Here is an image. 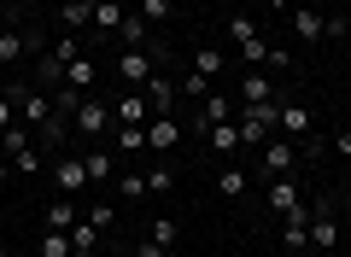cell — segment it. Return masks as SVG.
Instances as JSON below:
<instances>
[{"label":"cell","mask_w":351,"mask_h":257,"mask_svg":"<svg viewBox=\"0 0 351 257\" xmlns=\"http://www.w3.org/2000/svg\"><path fill=\"white\" fill-rule=\"evenodd\" d=\"M0 152L12 158V175H41V164H47V152H41V140L29 135L24 123H12V129H0Z\"/></svg>","instance_id":"1"},{"label":"cell","mask_w":351,"mask_h":257,"mask_svg":"<svg viewBox=\"0 0 351 257\" xmlns=\"http://www.w3.org/2000/svg\"><path fill=\"white\" fill-rule=\"evenodd\" d=\"M41 53H47V36L24 24H0V71H18L24 59H41Z\"/></svg>","instance_id":"2"},{"label":"cell","mask_w":351,"mask_h":257,"mask_svg":"<svg viewBox=\"0 0 351 257\" xmlns=\"http://www.w3.org/2000/svg\"><path fill=\"white\" fill-rule=\"evenodd\" d=\"M158 71H164V41H152V47H123V53H117V76H123L129 88H147Z\"/></svg>","instance_id":"3"},{"label":"cell","mask_w":351,"mask_h":257,"mask_svg":"<svg viewBox=\"0 0 351 257\" xmlns=\"http://www.w3.org/2000/svg\"><path fill=\"white\" fill-rule=\"evenodd\" d=\"M0 94L18 106V117H24V129H41V123L53 117V94L47 88H29V82H0Z\"/></svg>","instance_id":"4"},{"label":"cell","mask_w":351,"mask_h":257,"mask_svg":"<svg viewBox=\"0 0 351 257\" xmlns=\"http://www.w3.org/2000/svg\"><path fill=\"white\" fill-rule=\"evenodd\" d=\"M299 158H304L299 140L276 135V140H263V158H258V170H252V175H269V182H276V175H293V170H299Z\"/></svg>","instance_id":"5"},{"label":"cell","mask_w":351,"mask_h":257,"mask_svg":"<svg viewBox=\"0 0 351 257\" xmlns=\"http://www.w3.org/2000/svg\"><path fill=\"white\" fill-rule=\"evenodd\" d=\"M112 123H117V117H112V99H94V94H82V106L71 111V129H76L82 140H100Z\"/></svg>","instance_id":"6"},{"label":"cell","mask_w":351,"mask_h":257,"mask_svg":"<svg viewBox=\"0 0 351 257\" xmlns=\"http://www.w3.org/2000/svg\"><path fill=\"white\" fill-rule=\"evenodd\" d=\"M311 252L316 257H334L339 252V217H334V205H316L311 210Z\"/></svg>","instance_id":"7"},{"label":"cell","mask_w":351,"mask_h":257,"mask_svg":"<svg viewBox=\"0 0 351 257\" xmlns=\"http://www.w3.org/2000/svg\"><path fill=\"white\" fill-rule=\"evenodd\" d=\"M112 117H117V129H147V123H152V106H147L141 88H123V94L112 99Z\"/></svg>","instance_id":"8"},{"label":"cell","mask_w":351,"mask_h":257,"mask_svg":"<svg viewBox=\"0 0 351 257\" xmlns=\"http://www.w3.org/2000/svg\"><path fill=\"white\" fill-rule=\"evenodd\" d=\"M311 199H304L299 210H287V217H281V245H287V257L293 252H311Z\"/></svg>","instance_id":"9"},{"label":"cell","mask_w":351,"mask_h":257,"mask_svg":"<svg viewBox=\"0 0 351 257\" xmlns=\"http://www.w3.org/2000/svg\"><path fill=\"white\" fill-rule=\"evenodd\" d=\"M82 187H88V170H82V158H76V152H59V158H53V193L76 199Z\"/></svg>","instance_id":"10"},{"label":"cell","mask_w":351,"mask_h":257,"mask_svg":"<svg viewBox=\"0 0 351 257\" xmlns=\"http://www.w3.org/2000/svg\"><path fill=\"white\" fill-rule=\"evenodd\" d=\"M76 222H82V210H76V199H64V193H53L47 205H41V228H53V234H71Z\"/></svg>","instance_id":"11"},{"label":"cell","mask_w":351,"mask_h":257,"mask_svg":"<svg viewBox=\"0 0 351 257\" xmlns=\"http://www.w3.org/2000/svg\"><path fill=\"white\" fill-rule=\"evenodd\" d=\"M182 135H188V129H182L176 117H152L147 123V152H158V158H164V152L182 147Z\"/></svg>","instance_id":"12"},{"label":"cell","mask_w":351,"mask_h":257,"mask_svg":"<svg viewBox=\"0 0 351 257\" xmlns=\"http://www.w3.org/2000/svg\"><path fill=\"white\" fill-rule=\"evenodd\" d=\"M263 205H269V217H287V210H299L304 205V193H299V182H293V175H276V182H269V199H263Z\"/></svg>","instance_id":"13"},{"label":"cell","mask_w":351,"mask_h":257,"mask_svg":"<svg viewBox=\"0 0 351 257\" xmlns=\"http://www.w3.org/2000/svg\"><path fill=\"white\" fill-rule=\"evenodd\" d=\"M281 135H287V140H311V135H316L311 111H304L299 99H281Z\"/></svg>","instance_id":"14"},{"label":"cell","mask_w":351,"mask_h":257,"mask_svg":"<svg viewBox=\"0 0 351 257\" xmlns=\"http://www.w3.org/2000/svg\"><path fill=\"white\" fill-rule=\"evenodd\" d=\"M71 135H76V129H71V117H64L59 106H53V117L41 123V129H36V140H41V152H64V140H71Z\"/></svg>","instance_id":"15"},{"label":"cell","mask_w":351,"mask_h":257,"mask_svg":"<svg viewBox=\"0 0 351 257\" xmlns=\"http://www.w3.org/2000/svg\"><path fill=\"white\" fill-rule=\"evenodd\" d=\"M234 99H240V106H263V99H276V94H269V71H240L234 76Z\"/></svg>","instance_id":"16"},{"label":"cell","mask_w":351,"mask_h":257,"mask_svg":"<svg viewBox=\"0 0 351 257\" xmlns=\"http://www.w3.org/2000/svg\"><path fill=\"white\" fill-rule=\"evenodd\" d=\"M141 94H147V106H152V117H176V82H170V76H152V82L147 88H141Z\"/></svg>","instance_id":"17"},{"label":"cell","mask_w":351,"mask_h":257,"mask_svg":"<svg viewBox=\"0 0 351 257\" xmlns=\"http://www.w3.org/2000/svg\"><path fill=\"white\" fill-rule=\"evenodd\" d=\"M234 111H240V99L228 94V88H211V94L199 99V117L205 123H234Z\"/></svg>","instance_id":"18"},{"label":"cell","mask_w":351,"mask_h":257,"mask_svg":"<svg viewBox=\"0 0 351 257\" xmlns=\"http://www.w3.org/2000/svg\"><path fill=\"white\" fill-rule=\"evenodd\" d=\"M217 193H223L228 205H240V199L252 193V170H240V164H223V175H217Z\"/></svg>","instance_id":"19"},{"label":"cell","mask_w":351,"mask_h":257,"mask_svg":"<svg viewBox=\"0 0 351 257\" xmlns=\"http://www.w3.org/2000/svg\"><path fill=\"white\" fill-rule=\"evenodd\" d=\"M287 24H293V36H299V41H328V18H316L311 6H293Z\"/></svg>","instance_id":"20"},{"label":"cell","mask_w":351,"mask_h":257,"mask_svg":"<svg viewBox=\"0 0 351 257\" xmlns=\"http://www.w3.org/2000/svg\"><path fill=\"white\" fill-rule=\"evenodd\" d=\"M82 170H88V187L112 182V170H117V152H106V147H88V152H82Z\"/></svg>","instance_id":"21"},{"label":"cell","mask_w":351,"mask_h":257,"mask_svg":"<svg viewBox=\"0 0 351 257\" xmlns=\"http://www.w3.org/2000/svg\"><path fill=\"white\" fill-rule=\"evenodd\" d=\"M117 41H123V47H152L158 36H152V29H147V18H141L135 6H129V12H123V24H117Z\"/></svg>","instance_id":"22"},{"label":"cell","mask_w":351,"mask_h":257,"mask_svg":"<svg viewBox=\"0 0 351 257\" xmlns=\"http://www.w3.org/2000/svg\"><path fill=\"white\" fill-rule=\"evenodd\" d=\"M100 245H106V234L100 228H94V222H76V228H71V257H100Z\"/></svg>","instance_id":"23"},{"label":"cell","mask_w":351,"mask_h":257,"mask_svg":"<svg viewBox=\"0 0 351 257\" xmlns=\"http://www.w3.org/2000/svg\"><path fill=\"white\" fill-rule=\"evenodd\" d=\"M100 82V64L94 59H82V53H76L71 64H64V88H76V94H88V88Z\"/></svg>","instance_id":"24"},{"label":"cell","mask_w":351,"mask_h":257,"mask_svg":"<svg viewBox=\"0 0 351 257\" xmlns=\"http://www.w3.org/2000/svg\"><path fill=\"white\" fill-rule=\"evenodd\" d=\"M205 147H211L217 158H234L240 152V129L234 123H211V129H205Z\"/></svg>","instance_id":"25"},{"label":"cell","mask_w":351,"mask_h":257,"mask_svg":"<svg viewBox=\"0 0 351 257\" xmlns=\"http://www.w3.org/2000/svg\"><path fill=\"white\" fill-rule=\"evenodd\" d=\"M123 12H129L123 0H100V6H94V24H88V29H100V36H117V24H123Z\"/></svg>","instance_id":"26"},{"label":"cell","mask_w":351,"mask_h":257,"mask_svg":"<svg viewBox=\"0 0 351 257\" xmlns=\"http://www.w3.org/2000/svg\"><path fill=\"white\" fill-rule=\"evenodd\" d=\"M88 24H94V6H76V0H59V29H71V36H76V29H88Z\"/></svg>","instance_id":"27"},{"label":"cell","mask_w":351,"mask_h":257,"mask_svg":"<svg viewBox=\"0 0 351 257\" xmlns=\"http://www.w3.org/2000/svg\"><path fill=\"white\" fill-rule=\"evenodd\" d=\"M117 199H129V205L152 199V193H147V170H129V175H117Z\"/></svg>","instance_id":"28"},{"label":"cell","mask_w":351,"mask_h":257,"mask_svg":"<svg viewBox=\"0 0 351 257\" xmlns=\"http://www.w3.org/2000/svg\"><path fill=\"white\" fill-rule=\"evenodd\" d=\"M147 240H152V245H164V252H176V240H182V228H176L170 217H152V222H147Z\"/></svg>","instance_id":"29"},{"label":"cell","mask_w":351,"mask_h":257,"mask_svg":"<svg viewBox=\"0 0 351 257\" xmlns=\"http://www.w3.org/2000/svg\"><path fill=\"white\" fill-rule=\"evenodd\" d=\"M135 12L147 18V29H158V24H170V12H176V0H135Z\"/></svg>","instance_id":"30"},{"label":"cell","mask_w":351,"mask_h":257,"mask_svg":"<svg viewBox=\"0 0 351 257\" xmlns=\"http://www.w3.org/2000/svg\"><path fill=\"white\" fill-rule=\"evenodd\" d=\"M193 71L217 82V76H223V47H199V53H193Z\"/></svg>","instance_id":"31"},{"label":"cell","mask_w":351,"mask_h":257,"mask_svg":"<svg viewBox=\"0 0 351 257\" xmlns=\"http://www.w3.org/2000/svg\"><path fill=\"white\" fill-rule=\"evenodd\" d=\"M36 257H71V234H53V228H41Z\"/></svg>","instance_id":"32"},{"label":"cell","mask_w":351,"mask_h":257,"mask_svg":"<svg viewBox=\"0 0 351 257\" xmlns=\"http://www.w3.org/2000/svg\"><path fill=\"white\" fill-rule=\"evenodd\" d=\"M147 152V129H117V158H135Z\"/></svg>","instance_id":"33"},{"label":"cell","mask_w":351,"mask_h":257,"mask_svg":"<svg viewBox=\"0 0 351 257\" xmlns=\"http://www.w3.org/2000/svg\"><path fill=\"white\" fill-rule=\"evenodd\" d=\"M170 187H176V170H170V164H152V170H147V193L158 199V193H170Z\"/></svg>","instance_id":"34"},{"label":"cell","mask_w":351,"mask_h":257,"mask_svg":"<svg viewBox=\"0 0 351 257\" xmlns=\"http://www.w3.org/2000/svg\"><path fill=\"white\" fill-rule=\"evenodd\" d=\"M182 94H188V99H205V94H211V76L188 71V76H182Z\"/></svg>","instance_id":"35"},{"label":"cell","mask_w":351,"mask_h":257,"mask_svg":"<svg viewBox=\"0 0 351 257\" xmlns=\"http://www.w3.org/2000/svg\"><path fill=\"white\" fill-rule=\"evenodd\" d=\"M88 222H94V228H100V234H112L117 210H112V205H106V199H100V205H88Z\"/></svg>","instance_id":"36"},{"label":"cell","mask_w":351,"mask_h":257,"mask_svg":"<svg viewBox=\"0 0 351 257\" xmlns=\"http://www.w3.org/2000/svg\"><path fill=\"white\" fill-rule=\"evenodd\" d=\"M328 147H334L339 158H351V129H334V135H328Z\"/></svg>","instance_id":"37"},{"label":"cell","mask_w":351,"mask_h":257,"mask_svg":"<svg viewBox=\"0 0 351 257\" xmlns=\"http://www.w3.org/2000/svg\"><path fill=\"white\" fill-rule=\"evenodd\" d=\"M129 257H170V252H164V245H152V240H141V245H135Z\"/></svg>","instance_id":"38"},{"label":"cell","mask_w":351,"mask_h":257,"mask_svg":"<svg viewBox=\"0 0 351 257\" xmlns=\"http://www.w3.org/2000/svg\"><path fill=\"white\" fill-rule=\"evenodd\" d=\"M12 182V158H6V152H0V187Z\"/></svg>","instance_id":"39"},{"label":"cell","mask_w":351,"mask_h":257,"mask_svg":"<svg viewBox=\"0 0 351 257\" xmlns=\"http://www.w3.org/2000/svg\"><path fill=\"white\" fill-rule=\"evenodd\" d=\"M0 24H12V0H0Z\"/></svg>","instance_id":"40"},{"label":"cell","mask_w":351,"mask_h":257,"mask_svg":"<svg viewBox=\"0 0 351 257\" xmlns=\"http://www.w3.org/2000/svg\"><path fill=\"white\" fill-rule=\"evenodd\" d=\"M269 12H293V0H269Z\"/></svg>","instance_id":"41"},{"label":"cell","mask_w":351,"mask_h":257,"mask_svg":"<svg viewBox=\"0 0 351 257\" xmlns=\"http://www.w3.org/2000/svg\"><path fill=\"white\" fill-rule=\"evenodd\" d=\"M0 257H12V245H6V234H0Z\"/></svg>","instance_id":"42"},{"label":"cell","mask_w":351,"mask_h":257,"mask_svg":"<svg viewBox=\"0 0 351 257\" xmlns=\"http://www.w3.org/2000/svg\"><path fill=\"white\" fill-rule=\"evenodd\" d=\"M346 257H351V245H346Z\"/></svg>","instance_id":"43"}]
</instances>
